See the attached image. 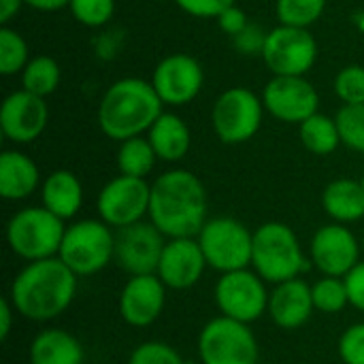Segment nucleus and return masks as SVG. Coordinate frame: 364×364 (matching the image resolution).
Wrapping results in <instances>:
<instances>
[{
  "label": "nucleus",
  "mask_w": 364,
  "mask_h": 364,
  "mask_svg": "<svg viewBox=\"0 0 364 364\" xmlns=\"http://www.w3.org/2000/svg\"><path fill=\"white\" fill-rule=\"evenodd\" d=\"M49 124L47 98L26 90H15L4 96L0 105V130L9 143H34Z\"/></svg>",
  "instance_id": "f3484780"
},
{
  "label": "nucleus",
  "mask_w": 364,
  "mask_h": 364,
  "mask_svg": "<svg viewBox=\"0 0 364 364\" xmlns=\"http://www.w3.org/2000/svg\"><path fill=\"white\" fill-rule=\"evenodd\" d=\"M311 267L326 277H346L360 262V241L346 224H324L309 241Z\"/></svg>",
  "instance_id": "2eb2a0df"
},
{
  "label": "nucleus",
  "mask_w": 364,
  "mask_h": 364,
  "mask_svg": "<svg viewBox=\"0 0 364 364\" xmlns=\"http://www.w3.org/2000/svg\"><path fill=\"white\" fill-rule=\"evenodd\" d=\"M264 115L262 96L250 87L235 85L215 98L211 107V128L224 145H241L260 132Z\"/></svg>",
  "instance_id": "6e6552de"
},
{
  "label": "nucleus",
  "mask_w": 364,
  "mask_h": 364,
  "mask_svg": "<svg viewBox=\"0 0 364 364\" xmlns=\"http://www.w3.org/2000/svg\"><path fill=\"white\" fill-rule=\"evenodd\" d=\"M209 269L220 275L250 269L254 252V230L230 215L209 218L196 235Z\"/></svg>",
  "instance_id": "0eeeda50"
},
{
  "label": "nucleus",
  "mask_w": 364,
  "mask_h": 364,
  "mask_svg": "<svg viewBox=\"0 0 364 364\" xmlns=\"http://www.w3.org/2000/svg\"><path fill=\"white\" fill-rule=\"evenodd\" d=\"M215 21H218V26H220V30H222L224 34H228L230 38H235L239 32H243V30L252 23V21L247 19L245 9H241L239 4L228 6Z\"/></svg>",
  "instance_id": "ea45409f"
},
{
  "label": "nucleus",
  "mask_w": 364,
  "mask_h": 364,
  "mask_svg": "<svg viewBox=\"0 0 364 364\" xmlns=\"http://www.w3.org/2000/svg\"><path fill=\"white\" fill-rule=\"evenodd\" d=\"M151 183L147 179L117 175L109 179L96 196V213L113 230L143 222L149 215Z\"/></svg>",
  "instance_id": "f8f14e48"
},
{
  "label": "nucleus",
  "mask_w": 364,
  "mask_h": 364,
  "mask_svg": "<svg viewBox=\"0 0 364 364\" xmlns=\"http://www.w3.org/2000/svg\"><path fill=\"white\" fill-rule=\"evenodd\" d=\"M19 77H21V90L32 92L41 98H49L60 87L62 68L58 60L51 55H34Z\"/></svg>",
  "instance_id": "cd10ccee"
},
{
  "label": "nucleus",
  "mask_w": 364,
  "mask_h": 364,
  "mask_svg": "<svg viewBox=\"0 0 364 364\" xmlns=\"http://www.w3.org/2000/svg\"><path fill=\"white\" fill-rule=\"evenodd\" d=\"M314 296L311 284L305 279H290L284 284L273 286L269 296V311L267 316L271 322L282 331H299L303 328L314 316Z\"/></svg>",
  "instance_id": "aec40b11"
},
{
  "label": "nucleus",
  "mask_w": 364,
  "mask_h": 364,
  "mask_svg": "<svg viewBox=\"0 0 364 364\" xmlns=\"http://www.w3.org/2000/svg\"><path fill=\"white\" fill-rule=\"evenodd\" d=\"M341 145L364 154V105H341L335 113Z\"/></svg>",
  "instance_id": "473e14b6"
},
{
  "label": "nucleus",
  "mask_w": 364,
  "mask_h": 364,
  "mask_svg": "<svg viewBox=\"0 0 364 364\" xmlns=\"http://www.w3.org/2000/svg\"><path fill=\"white\" fill-rule=\"evenodd\" d=\"M299 139L301 145L314 156H331L341 145L337 119L322 111H318L316 115H311L299 126Z\"/></svg>",
  "instance_id": "a878e982"
},
{
  "label": "nucleus",
  "mask_w": 364,
  "mask_h": 364,
  "mask_svg": "<svg viewBox=\"0 0 364 364\" xmlns=\"http://www.w3.org/2000/svg\"><path fill=\"white\" fill-rule=\"evenodd\" d=\"M269 284L250 267L220 275L213 286V301L220 316L243 324L258 322L269 311Z\"/></svg>",
  "instance_id": "9d476101"
},
{
  "label": "nucleus",
  "mask_w": 364,
  "mask_h": 364,
  "mask_svg": "<svg viewBox=\"0 0 364 364\" xmlns=\"http://www.w3.org/2000/svg\"><path fill=\"white\" fill-rule=\"evenodd\" d=\"M267 34H269V30H264L262 26L250 23L243 32H239L232 38V47L241 55H262L264 43H267Z\"/></svg>",
  "instance_id": "4c0bfd02"
},
{
  "label": "nucleus",
  "mask_w": 364,
  "mask_h": 364,
  "mask_svg": "<svg viewBox=\"0 0 364 364\" xmlns=\"http://www.w3.org/2000/svg\"><path fill=\"white\" fill-rule=\"evenodd\" d=\"M145 136L149 139L158 160L168 164L181 162L192 147V130L188 122L173 111H164Z\"/></svg>",
  "instance_id": "5701e85b"
},
{
  "label": "nucleus",
  "mask_w": 364,
  "mask_h": 364,
  "mask_svg": "<svg viewBox=\"0 0 364 364\" xmlns=\"http://www.w3.org/2000/svg\"><path fill=\"white\" fill-rule=\"evenodd\" d=\"M360 181H363V188H364V179H360Z\"/></svg>",
  "instance_id": "49530a36"
},
{
  "label": "nucleus",
  "mask_w": 364,
  "mask_h": 364,
  "mask_svg": "<svg viewBox=\"0 0 364 364\" xmlns=\"http://www.w3.org/2000/svg\"><path fill=\"white\" fill-rule=\"evenodd\" d=\"M354 26L358 28V32H363L364 34V9L363 11H358V13H354Z\"/></svg>",
  "instance_id": "a18cd8bd"
},
{
  "label": "nucleus",
  "mask_w": 364,
  "mask_h": 364,
  "mask_svg": "<svg viewBox=\"0 0 364 364\" xmlns=\"http://www.w3.org/2000/svg\"><path fill=\"white\" fill-rule=\"evenodd\" d=\"M38 192H41V205L64 222H70L79 215L85 198L81 179L68 168H58L49 173L43 179Z\"/></svg>",
  "instance_id": "4be33fe9"
},
{
  "label": "nucleus",
  "mask_w": 364,
  "mask_h": 364,
  "mask_svg": "<svg viewBox=\"0 0 364 364\" xmlns=\"http://www.w3.org/2000/svg\"><path fill=\"white\" fill-rule=\"evenodd\" d=\"M23 0H0V26H9L21 11Z\"/></svg>",
  "instance_id": "37998d69"
},
{
  "label": "nucleus",
  "mask_w": 364,
  "mask_h": 364,
  "mask_svg": "<svg viewBox=\"0 0 364 364\" xmlns=\"http://www.w3.org/2000/svg\"><path fill=\"white\" fill-rule=\"evenodd\" d=\"M126 364H192L186 363L183 356L166 341H143L139 343Z\"/></svg>",
  "instance_id": "f704fd0d"
},
{
  "label": "nucleus",
  "mask_w": 364,
  "mask_h": 364,
  "mask_svg": "<svg viewBox=\"0 0 364 364\" xmlns=\"http://www.w3.org/2000/svg\"><path fill=\"white\" fill-rule=\"evenodd\" d=\"M168 288L158 275L128 277L119 292V316L132 328H147L160 320L166 307Z\"/></svg>",
  "instance_id": "a211bd4d"
},
{
  "label": "nucleus",
  "mask_w": 364,
  "mask_h": 364,
  "mask_svg": "<svg viewBox=\"0 0 364 364\" xmlns=\"http://www.w3.org/2000/svg\"><path fill=\"white\" fill-rule=\"evenodd\" d=\"M58 258L77 277H92L115 262V230L100 218L70 222Z\"/></svg>",
  "instance_id": "423d86ee"
},
{
  "label": "nucleus",
  "mask_w": 364,
  "mask_h": 364,
  "mask_svg": "<svg viewBox=\"0 0 364 364\" xmlns=\"http://www.w3.org/2000/svg\"><path fill=\"white\" fill-rule=\"evenodd\" d=\"M17 318L15 307L11 305L9 296H4L0 301V341H6L11 331H13V320Z\"/></svg>",
  "instance_id": "79ce46f5"
},
{
  "label": "nucleus",
  "mask_w": 364,
  "mask_h": 364,
  "mask_svg": "<svg viewBox=\"0 0 364 364\" xmlns=\"http://www.w3.org/2000/svg\"><path fill=\"white\" fill-rule=\"evenodd\" d=\"M68 11L73 19L85 28L102 30L111 23L117 11L115 0H70Z\"/></svg>",
  "instance_id": "2f4dec72"
},
{
  "label": "nucleus",
  "mask_w": 364,
  "mask_h": 364,
  "mask_svg": "<svg viewBox=\"0 0 364 364\" xmlns=\"http://www.w3.org/2000/svg\"><path fill=\"white\" fill-rule=\"evenodd\" d=\"M79 277L60 260L26 262L9 286V301L17 316L30 322H51L68 311L77 296Z\"/></svg>",
  "instance_id": "f03ea898"
},
{
  "label": "nucleus",
  "mask_w": 364,
  "mask_h": 364,
  "mask_svg": "<svg viewBox=\"0 0 364 364\" xmlns=\"http://www.w3.org/2000/svg\"><path fill=\"white\" fill-rule=\"evenodd\" d=\"M311 296H314V307L320 314L326 316H337L350 305L348 288L343 277H326L322 275L311 284Z\"/></svg>",
  "instance_id": "7c9ffc66"
},
{
  "label": "nucleus",
  "mask_w": 364,
  "mask_h": 364,
  "mask_svg": "<svg viewBox=\"0 0 364 364\" xmlns=\"http://www.w3.org/2000/svg\"><path fill=\"white\" fill-rule=\"evenodd\" d=\"M333 92L341 105H364V66L348 64L333 79Z\"/></svg>",
  "instance_id": "72a5a7b5"
},
{
  "label": "nucleus",
  "mask_w": 364,
  "mask_h": 364,
  "mask_svg": "<svg viewBox=\"0 0 364 364\" xmlns=\"http://www.w3.org/2000/svg\"><path fill=\"white\" fill-rule=\"evenodd\" d=\"M26 6L34 9V11H41V13H53V11H60L64 6H68L70 0H23Z\"/></svg>",
  "instance_id": "c03bdc74"
},
{
  "label": "nucleus",
  "mask_w": 364,
  "mask_h": 364,
  "mask_svg": "<svg viewBox=\"0 0 364 364\" xmlns=\"http://www.w3.org/2000/svg\"><path fill=\"white\" fill-rule=\"evenodd\" d=\"M124 47V32L117 28H102L94 38V55L102 62L115 60Z\"/></svg>",
  "instance_id": "58836bf2"
},
{
  "label": "nucleus",
  "mask_w": 364,
  "mask_h": 364,
  "mask_svg": "<svg viewBox=\"0 0 364 364\" xmlns=\"http://www.w3.org/2000/svg\"><path fill=\"white\" fill-rule=\"evenodd\" d=\"M328 0H275V17L282 26L309 30L326 11Z\"/></svg>",
  "instance_id": "c85d7f7f"
},
{
  "label": "nucleus",
  "mask_w": 364,
  "mask_h": 364,
  "mask_svg": "<svg viewBox=\"0 0 364 364\" xmlns=\"http://www.w3.org/2000/svg\"><path fill=\"white\" fill-rule=\"evenodd\" d=\"M200 364H258L260 346L250 324L226 316L211 318L198 333Z\"/></svg>",
  "instance_id": "1a4fd4ad"
},
{
  "label": "nucleus",
  "mask_w": 364,
  "mask_h": 364,
  "mask_svg": "<svg viewBox=\"0 0 364 364\" xmlns=\"http://www.w3.org/2000/svg\"><path fill=\"white\" fill-rule=\"evenodd\" d=\"M149 81L162 105L177 109L194 102L203 92L205 68L190 53H171L154 66Z\"/></svg>",
  "instance_id": "ddd939ff"
},
{
  "label": "nucleus",
  "mask_w": 364,
  "mask_h": 364,
  "mask_svg": "<svg viewBox=\"0 0 364 364\" xmlns=\"http://www.w3.org/2000/svg\"><path fill=\"white\" fill-rule=\"evenodd\" d=\"M147 220L166 237H196L209 220L205 183L188 168H168L151 181Z\"/></svg>",
  "instance_id": "f257e3e1"
},
{
  "label": "nucleus",
  "mask_w": 364,
  "mask_h": 364,
  "mask_svg": "<svg viewBox=\"0 0 364 364\" xmlns=\"http://www.w3.org/2000/svg\"><path fill=\"white\" fill-rule=\"evenodd\" d=\"M175 4L190 17L196 19H218L237 0H175Z\"/></svg>",
  "instance_id": "e433bc0d"
},
{
  "label": "nucleus",
  "mask_w": 364,
  "mask_h": 364,
  "mask_svg": "<svg viewBox=\"0 0 364 364\" xmlns=\"http://www.w3.org/2000/svg\"><path fill=\"white\" fill-rule=\"evenodd\" d=\"M322 207L337 224L364 222V188L360 179L339 177L326 183L322 192Z\"/></svg>",
  "instance_id": "393cba45"
},
{
  "label": "nucleus",
  "mask_w": 364,
  "mask_h": 364,
  "mask_svg": "<svg viewBox=\"0 0 364 364\" xmlns=\"http://www.w3.org/2000/svg\"><path fill=\"white\" fill-rule=\"evenodd\" d=\"M64 232L66 222L43 205H30L15 211L4 228L9 250L26 262L58 258Z\"/></svg>",
  "instance_id": "39448f33"
},
{
  "label": "nucleus",
  "mask_w": 364,
  "mask_h": 364,
  "mask_svg": "<svg viewBox=\"0 0 364 364\" xmlns=\"http://www.w3.org/2000/svg\"><path fill=\"white\" fill-rule=\"evenodd\" d=\"M162 113L164 105L151 81L141 77H122L100 96L96 122L105 136L122 143L134 136H145Z\"/></svg>",
  "instance_id": "7ed1b4c3"
},
{
  "label": "nucleus",
  "mask_w": 364,
  "mask_h": 364,
  "mask_svg": "<svg viewBox=\"0 0 364 364\" xmlns=\"http://www.w3.org/2000/svg\"><path fill=\"white\" fill-rule=\"evenodd\" d=\"M311 267L299 235L286 222H264L254 230L252 269L271 286L299 279Z\"/></svg>",
  "instance_id": "20e7f679"
},
{
  "label": "nucleus",
  "mask_w": 364,
  "mask_h": 364,
  "mask_svg": "<svg viewBox=\"0 0 364 364\" xmlns=\"http://www.w3.org/2000/svg\"><path fill=\"white\" fill-rule=\"evenodd\" d=\"M260 96L267 113L282 124L301 126L320 111V94L307 77H271Z\"/></svg>",
  "instance_id": "4468645a"
},
{
  "label": "nucleus",
  "mask_w": 364,
  "mask_h": 364,
  "mask_svg": "<svg viewBox=\"0 0 364 364\" xmlns=\"http://www.w3.org/2000/svg\"><path fill=\"white\" fill-rule=\"evenodd\" d=\"M115 162H117L119 175L147 179L156 168L158 156H156L147 136H134V139L119 143L117 154H115Z\"/></svg>",
  "instance_id": "bb28decb"
},
{
  "label": "nucleus",
  "mask_w": 364,
  "mask_h": 364,
  "mask_svg": "<svg viewBox=\"0 0 364 364\" xmlns=\"http://www.w3.org/2000/svg\"><path fill=\"white\" fill-rule=\"evenodd\" d=\"M337 352L343 364H364V320L350 324L341 333Z\"/></svg>",
  "instance_id": "c9c22d12"
},
{
  "label": "nucleus",
  "mask_w": 364,
  "mask_h": 364,
  "mask_svg": "<svg viewBox=\"0 0 364 364\" xmlns=\"http://www.w3.org/2000/svg\"><path fill=\"white\" fill-rule=\"evenodd\" d=\"M166 241L149 220L119 228L115 230V264L128 277L156 275Z\"/></svg>",
  "instance_id": "dca6fc26"
},
{
  "label": "nucleus",
  "mask_w": 364,
  "mask_h": 364,
  "mask_svg": "<svg viewBox=\"0 0 364 364\" xmlns=\"http://www.w3.org/2000/svg\"><path fill=\"white\" fill-rule=\"evenodd\" d=\"M209 264L196 237H179L166 241L156 275L168 290H190L203 279Z\"/></svg>",
  "instance_id": "6ab92c4d"
},
{
  "label": "nucleus",
  "mask_w": 364,
  "mask_h": 364,
  "mask_svg": "<svg viewBox=\"0 0 364 364\" xmlns=\"http://www.w3.org/2000/svg\"><path fill=\"white\" fill-rule=\"evenodd\" d=\"M318 53V41L309 30L277 23L269 30L260 58L273 77H307Z\"/></svg>",
  "instance_id": "9b49d317"
},
{
  "label": "nucleus",
  "mask_w": 364,
  "mask_h": 364,
  "mask_svg": "<svg viewBox=\"0 0 364 364\" xmlns=\"http://www.w3.org/2000/svg\"><path fill=\"white\" fill-rule=\"evenodd\" d=\"M30 60L32 58L26 38L11 26H0V75H21Z\"/></svg>",
  "instance_id": "c756f323"
},
{
  "label": "nucleus",
  "mask_w": 364,
  "mask_h": 364,
  "mask_svg": "<svg viewBox=\"0 0 364 364\" xmlns=\"http://www.w3.org/2000/svg\"><path fill=\"white\" fill-rule=\"evenodd\" d=\"M41 168L28 154L19 149H4L0 154V196L4 200H26L41 190Z\"/></svg>",
  "instance_id": "412c9836"
},
{
  "label": "nucleus",
  "mask_w": 364,
  "mask_h": 364,
  "mask_svg": "<svg viewBox=\"0 0 364 364\" xmlns=\"http://www.w3.org/2000/svg\"><path fill=\"white\" fill-rule=\"evenodd\" d=\"M28 360L30 364H83L85 350L73 333L45 328L30 341Z\"/></svg>",
  "instance_id": "b1692460"
},
{
  "label": "nucleus",
  "mask_w": 364,
  "mask_h": 364,
  "mask_svg": "<svg viewBox=\"0 0 364 364\" xmlns=\"http://www.w3.org/2000/svg\"><path fill=\"white\" fill-rule=\"evenodd\" d=\"M346 288H348V296H350V307L358 309L364 314V260H360L346 277Z\"/></svg>",
  "instance_id": "a19ab883"
}]
</instances>
